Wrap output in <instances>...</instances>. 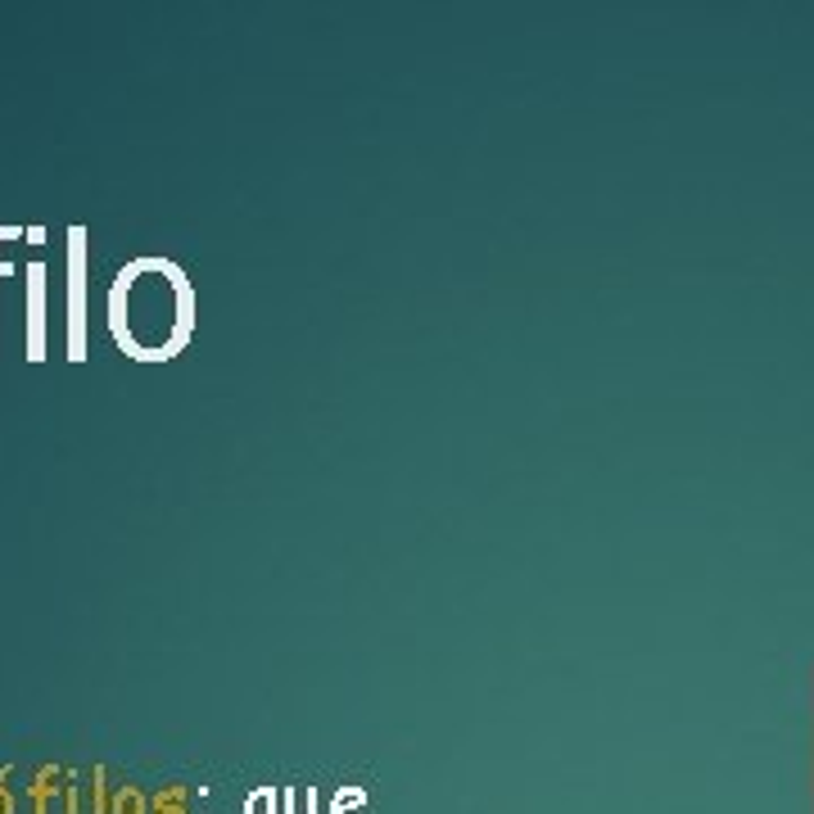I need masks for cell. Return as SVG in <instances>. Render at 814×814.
Returning <instances> with one entry per match:
<instances>
[{
	"label": "cell",
	"instance_id": "cell-1",
	"mask_svg": "<svg viewBox=\"0 0 814 814\" xmlns=\"http://www.w3.org/2000/svg\"><path fill=\"white\" fill-rule=\"evenodd\" d=\"M109 326L114 340L136 362L177 358L195 330V295L177 263L140 258L118 272L109 290Z\"/></svg>",
	"mask_w": 814,
	"mask_h": 814
},
{
	"label": "cell",
	"instance_id": "cell-2",
	"mask_svg": "<svg viewBox=\"0 0 814 814\" xmlns=\"http://www.w3.org/2000/svg\"><path fill=\"white\" fill-rule=\"evenodd\" d=\"M68 241H73V285H68V308H73V321H68V358H73V362H82V358H86V317H82V241H86V231H82V226H73V231H68Z\"/></svg>",
	"mask_w": 814,
	"mask_h": 814
},
{
	"label": "cell",
	"instance_id": "cell-3",
	"mask_svg": "<svg viewBox=\"0 0 814 814\" xmlns=\"http://www.w3.org/2000/svg\"><path fill=\"white\" fill-rule=\"evenodd\" d=\"M28 276H32V290H28V313H32V321H28V358L32 362H41L45 353H41V299H45V290H41V263H32L28 267Z\"/></svg>",
	"mask_w": 814,
	"mask_h": 814
},
{
	"label": "cell",
	"instance_id": "cell-4",
	"mask_svg": "<svg viewBox=\"0 0 814 814\" xmlns=\"http://www.w3.org/2000/svg\"><path fill=\"white\" fill-rule=\"evenodd\" d=\"M19 235H23L19 226H0V241H19ZM0 272H10V267H0Z\"/></svg>",
	"mask_w": 814,
	"mask_h": 814
}]
</instances>
